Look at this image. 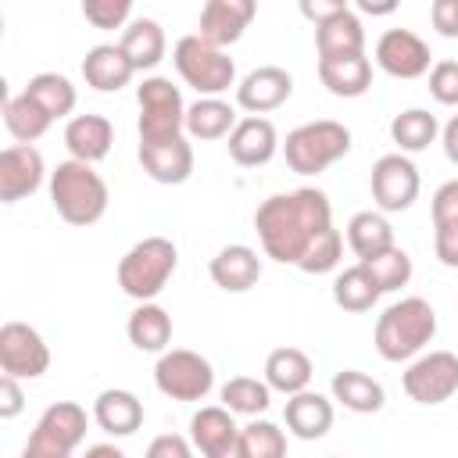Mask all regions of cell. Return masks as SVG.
<instances>
[{"instance_id":"6da1fadb","label":"cell","mask_w":458,"mask_h":458,"mask_svg":"<svg viewBox=\"0 0 458 458\" xmlns=\"http://www.w3.org/2000/svg\"><path fill=\"white\" fill-rule=\"evenodd\" d=\"M333 225L329 197L315 186H301L290 193H272L254 211V229L265 258L279 265H297L308 243Z\"/></svg>"},{"instance_id":"7a4b0ae2","label":"cell","mask_w":458,"mask_h":458,"mask_svg":"<svg viewBox=\"0 0 458 458\" xmlns=\"http://www.w3.org/2000/svg\"><path fill=\"white\" fill-rule=\"evenodd\" d=\"M437 336V311L426 297H401L376 318L372 344L383 361H411Z\"/></svg>"},{"instance_id":"3957f363","label":"cell","mask_w":458,"mask_h":458,"mask_svg":"<svg viewBox=\"0 0 458 458\" xmlns=\"http://www.w3.org/2000/svg\"><path fill=\"white\" fill-rule=\"evenodd\" d=\"M107 182L89 161L68 157L50 172V204L68 225H93L107 211Z\"/></svg>"},{"instance_id":"277c9868","label":"cell","mask_w":458,"mask_h":458,"mask_svg":"<svg viewBox=\"0 0 458 458\" xmlns=\"http://www.w3.org/2000/svg\"><path fill=\"white\" fill-rule=\"evenodd\" d=\"M179 250L168 236H143L118 261V286L132 301H154L175 276Z\"/></svg>"},{"instance_id":"5b68a950","label":"cell","mask_w":458,"mask_h":458,"mask_svg":"<svg viewBox=\"0 0 458 458\" xmlns=\"http://www.w3.org/2000/svg\"><path fill=\"white\" fill-rule=\"evenodd\" d=\"M347 150H351V129L333 118L304 122L293 132H286L283 143V157L297 175H318L340 157H347Z\"/></svg>"},{"instance_id":"8992f818","label":"cell","mask_w":458,"mask_h":458,"mask_svg":"<svg viewBox=\"0 0 458 458\" xmlns=\"http://www.w3.org/2000/svg\"><path fill=\"white\" fill-rule=\"evenodd\" d=\"M172 64H175L179 79L190 89H197L200 97H222L236 82V64L225 54V47H215L200 32H190L175 43Z\"/></svg>"},{"instance_id":"52a82bcc","label":"cell","mask_w":458,"mask_h":458,"mask_svg":"<svg viewBox=\"0 0 458 458\" xmlns=\"http://www.w3.org/2000/svg\"><path fill=\"white\" fill-rule=\"evenodd\" d=\"M86 429H89V415H86L82 404H75V401H54L39 415V422H36L32 437L25 440V451L21 454L25 458H68L86 440Z\"/></svg>"},{"instance_id":"ba28073f","label":"cell","mask_w":458,"mask_h":458,"mask_svg":"<svg viewBox=\"0 0 458 458\" xmlns=\"http://www.w3.org/2000/svg\"><path fill=\"white\" fill-rule=\"evenodd\" d=\"M136 104H140V140H165L186 129V104L179 86L165 75H147L136 86Z\"/></svg>"},{"instance_id":"9c48e42d","label":"cell","mask_w":458,"mask_h":458,"mask_svg":"<svg viewBox=\"0 0 458 458\" xmlns=\"http://www.w3.org/2000/svg\"><path fill=\"white\" fill-rule=\"evenodd\" d=\"M154 386L172 401H204L215 386V369L204 354L172 347L157 354L154 365Z\"/></svg>"},{"instance_id":"30bf717a","label":"cell","mask_w":458,"mask_h":458,"mask_svg":"<svg viewBox=\"0 0 458 458\" xmlns=\"http://www.w3.org/2000/svg\"><path fill=\"white\" fill-rule=\"evenodd\" d=\"M404 394L415 404H444L458 394V354L454 351H426L415 354L401 376Z\"/></svg>"},{"instance_id":"8fae6325","label":"cell","mask_w":458,"mask_h":458,"mask_svg":"<svg viewBox=\"0 0 458 458\" xmlns=\"http://www.w3.org/2000/svg\"><path fill=\"white\" fill-rule=\"evenodd\" d=\"M419 168L408 154H383L376 165H372V175H369V190H372V200L379 211L386 215H397V211H408L419 197Z\"/></svg>"},{"instance_id":"7c38bea8","label":"cell","mask_w":458,"mask_h":458,"mask_svg":"<svg viewBox=\"0 0 458 458\" xmlns=\"http://www.w3.org/2000/svg\"><path fill=\"white\" fill-rule=\"evenodd\" d=\"M0 369L18 379H39L50 369V347L29 322H4L0 326Z\"/></svg>"},{"instance_id":"4fadbf2b","label":"cell","mask_w":458,"mask_h":458,"mask_svg":"<svg viewBox=\"0 0 458 458\" xmlns=\"http://www.w3.org/2000/svg\"><path fill=\"white\" fill-rule=\"evenodd\" d=\"M429 43L411 29H386L376 39V64L390 79H422L429 72Z\"/></svg>"},{"instance_id":"5bb4252c","label":"cell","mask_w":458,"mask_h":458,"mask_svg":"<svg viewBox=\"0 0 458 458\" xmlns=\"http://www.w3.org/2000/svg\"><path fill=\"white\" fill-rule=\"evenodd\" d=\"M136 157L143 172L161 186H179L193 175V143L182 132L165 136V140H140Z\"/></svg>"},{"instance_id":"9a60e30c","label":"cell","mask_w":458,"mask_h":458,"mask_svg":"<svg viewBox=\"0 0 458 458\" xmlns=\"http://www.w3.org/2000/svg\"><path fill=\"white\" fill-rule=\"evenodd\" d=\"M47 165L32 143H11L0 150V200L18 204L43 186Z\"/></svg>"},{"instance_id":"2e32d148","label":"cell","mask_w":458,"mask_h":458,"mask_svg":"<svg viewBox=\"0 0 458 458\" xmlns=\"http://www.w3.org/2000/svg\"><path fill=\"white\" fill-rule=\"evenodd\" d=\"M190 440L204 458H240V426L225 404H208L193 411Z\"/></svg>"},{"instance_id":"e0dca14e","label":"cell","mask_w":458,"mask_h":458,"mask_svg":"<svg viewBox=\"0 0 458 458\" xmlns=\"http://www.w3.org/2000/svg\"><path fill=\"white\" fill-rule=\"evenodd\" d=\"M293 93V75L279 64H261L254 72H247L236 86V104L250 114H268L276 107H283Z\"/></svg>"},{"instance_id":"ac0fdd59","label":"cell","mask_w":458,"mask_h":458,"mask_svg":"<svg viewBox=\"0 0 458 458\" xmlns=\"http://www.w3.org/2000/svg\"><path fill=\"white\" fill-rule=\"evenodd\" d=\"M229 143V157L240 165V168H261L276 157L279 150V132L276 125L265 118V114H247L233 125V132L225 136Z\"/></svg>"},{"instance_id":"d6986e66","label":"cell","mask_w":458,"mask_h":458,"mask_svg":"<svg viewBox=\"0 0 458 458\" xmlns=\"http://www.w3.org/2000/svg\"><path fill=\"white\" fill-rule=\"evenodd\" d=\"M254 14H258V0H204L197 32L215 47H229L247 32Z\"/></svg>"},{"instance_id":"ffe728a7","label":"cell","mask_w":458,"mask_h":458,"mask_svg":"<svg viewBox=\"0 0 458 458\" xmlns=\"http://www.w3.org/2000/svg\"><path fill=\"white\" fill-rule=\"evenodd\" d=\"M136 75V64L122 50V43H97L82 57V79L97 93H118Z\"/></svg>"},{"instance_id":"44dd1931","label":"cell","mask_w":458,"mask_h":458,"mask_svg":"<svg viewBox=\"0 0 458 458\" xmlns=\"http://www.w3.org/2000/svg\"><path fill=\"white\" fill-rule=\"evenodd\" d=\"M208 272H211V283L218 290H225V293H247L261 279V258L247 243H229V247H222L211 258Z\"/></svg>"},{"instance_id":"7402d4cb","label":"cell","mask_w":458,"mask_h":458,"mask_svg":"<svg viewBox=\"0 0 458 458\" xmlns=\"http://www.w3.org/2000/svg\"><path fill=\"white\" fill-rule=\"evenodd\" d=\"M283 419H286V429L297 440H322L333 429V401L326 394L304 386V390L286 397Z\"/></svg>"},{"instance_id":"603a6c76","label":"cell","mask_w":458,"mask_h":458,"mask_svg":"<svg viewBox=\"0 0 458 458\" xmlns=\"http://www.w3.org/2000/svg\"><path fill=\"white\" fill-rule=\"evenodd\" d=\"M318 82L344 100L365 97L372 86V61L361 54H344V57H318Z\"/></svg>"},{"instance_id":"cb8c5ba5","label":"cell","mask_w":458,"mask_h":458,"mask_svg":"<svg viewBox=\"0 0 458 458\" xmlns=\"http://www.w3.org/2000/svg\"><path fill=\"white\" fill-rule=\"evenodd\" d=\"M93 422L107 433V437H132L143 426V401L132 390L122 386H107L97 394L93 401Z\"/></svg>"},{"instance_id":"d4e9b609","label":"cell","mask_w":458,"mask_h":458,"mask_svg":"<svg viewBox=\"0 0 458 458\" xmlns=\"http://www.w3.org/2000/svg\"><path fill=\"white\" fill-rule=\"evenodd\" d=\"M114 143V125L104 114H72L64 125V147L79 161H104Z\"/></svg>"},{"instance_id":"484cf974","label":"cell","mask_w":458,"mask_h":458,"mask_svg":"<svg viewBox=\"0 0 458 458\" xmlns=\"http://www.w3.org/2000/svg\"><path fill=\"white\" fill-rule=\"evenodd\" d=\"M329 390H333V401L344 404V408L354 411V415H376V411L386 404L383 383L372 379V376L361 372V369H340V372H333Z\"/></svg>"},{"instance_id":"4316f807","label":"cell","mask_w":458,"mask_h":458,"mask_svg":"<svg viewBox=\"0 0 458 458\" xmlns=\"http://www.w3.org/2000/svg\"><path fill=\"white\" fill-rule=\"evenodd\" d=\"M125 336H129V344L136 351L161 354L172 344V315L161 304H154V301H140V308L125 322Z\"/></svg>"},{"instance_id":"83f0119b","label":"cell","mask_w":458,"mask_h":458,"mask_svg":"<svg viewBox=\"0 0 458 458\" xmlns=\"http://www.w3.org/2000/svg\"><path fill=\"white\" fill-rule=\"evenodd\" d=\"M315 50H318V57L361 54L365 50V25H361V18L347 7V11L318 21L315 25Z\"/></svg>"},{"instance_id":"f1b7e54d","label":"cell","mask_w":458,"mask_h":458,"mask_svg":"<svg viewBox=\"0 0 458 458\" xmlns=\"http://www.w3.org/2000/svg\"><path fill=\"white\" fill-rule=\"evenodd\" d=\"M122 50L129 54V61L136 64V72H150L165 61V50H168V39H165V29L154 21V18H132L122 32Z\"/></svg>"},{"instance_id":"f546056e","label":"cell","mask_w":458,"mask_h":458,"mask_svg":"<svg viewBox=\"0 0 458 458\" xmlns=\"http://www.w3.org/2000/svg\"><path fill=\"white\" fill-rule=\"evenodd\" d=\"M311 358L301 351V347H276L268 358H265V383L276 390V394H297L311 383Z\"/></svg>"},{"instance_id":"4dcf8cb0","label":"cell","mask_w":458,"mask_h":458,"mask_svg":"<svg viewBox=\"0 0 458 458\" xmlns=\"http://www.w3.org/2000/svg\"><path fill=\"white\" fill-rule=\"evenodd\" d=\"M236 107L225 104L222 97H200L186 107V132L193 140H222L236 125Z\"/></svg>"},{"instance_id":"1f68e13d","label":"cell","mask_w":458,"mask_h":458,"mask_svg":"<svg viewBox=\"0 0 458 458\" xmlns=\"http://www.w3.org/2000/svg\"><path fill=\"white\" fill-rule=\"evenodd\" d=\"M50 114L43 111V104L32 93H18V97H4V125L18 143H36L47 129H50Z\"/></svg>"},{"instance_id":"d6a6232c","label":"cell","mask_w":458,"mask_h":458,"mask_svg":"<svg viewBox=\"0 0 458 458\" xmlns=\"http://www.w3.org/2000/svg\"><path fill=\"white\" fill-rule=\"evenodd\" d=\"M379 297H383V290H379V283L372 279V272H369L361 261L351 265V268H344V272L333 279V301H336V308H344V311H354V315L372 311Z\"/></svg>"},{"instance_id":"836d02e7","label":"cell","mask_w":458,"mask_h":458,"mask_svg":"<svg viewBox=\"0 0 458 458\" xmlns=\"http://www.w3.org/2000/svg\"><path fill=\"white\" fill-rule=\"evenodd\" d=\"M437 136H440L437 114H429L426 107H408V111L394 114V122H390V140L397 143L401 154H419V150H426Z\"/></svg>"},{"instance_id":"e575fe53","label":"cell","mask_w":458,"mask_h":458,"mask_svg":"<svg viewBox=\"0 0 458 458\" xmlns=\"http://www.w3.org/2000/svg\"><path fill=\"white\" fill-rule=\"evenodd\" d=\"M347 243L358 258H369L394 243V225L386 222V211H358L347 222Z\"/></svg>"},{"instance_id":"d590c367","label":"cell","mask_w":458,"mask_h":458,"mask_svg":"<svg viewBox=\"0 0 458 458\" xmlns=\"http://www.w3.org/2000/svg\"><path fill=\"white\" fill-rule=\"evenodd\" d=\"M25 93H32L54 122H57V118H68V114L75 111V100H79L72 79H68V75H57V72H39V75H32L29 86H25Z\"/></svg>"},{"instance_id":"8d00e7d4","label":"cell","mask_w":458,"mask_h":458,"mask_svg":"<svg viewBox=\"0 0 458 458\" xmlns=\"http://www.w3.org/2000/svg\"><path fill=\"white\" fill-rule=\"evenodd\" d=\"M222 404L233 415H265L272 404V386L254 376H233L222 383Z\"/></svg>"},{"instance_id":"74e56055","label":"cell","mask_w":458,"mask_h":458,"mask_svg":"<svg viewBox=\"0 0 458 458\" xmlns=\"http://www.w3.org/2000/svg\"><path fill=\"white\" fill-rule=\"evenodd\" d=\"M358 261L372 272V279L379 283L383 293H394V290L408 286V279H411V258L397 243H390V247H383V250H376L369 258H358Z\"/></svg>"},{"instance_id":"f35d334b","label":"cell","mask_w":458,"mask_h":458,"mask_svg":"<svg viewBox=\"0 0 458 458\" xmlns=\"http://www.w3.org/2000/svg\"><path fill=\"white\" fill-rule=\"evenodd\" d=\"M286 454V433L268 422V419H258L240 426V458H283Z\"/></svg>"},{"instance_id":"ab89813d","label":"cell","mask_w":458,"mask_h":458,"mask_svg":"<svg viewBox=\"0 0 458 458\" xmlns=\"http://www.w3.org/2000/svg\"><path fill=\"white\" fill-rule=\"evenodd\" d=\"M340 254H344V236L329 225V229H322V233L308 243V250L301 254L297 268L308 272V276H322V272H333V268L340 265Z\"/></svg>"},{"instance_id":"60d3db41","label":"cell","mask_w":458,"mask_h":458,"mask_svg":"<svg viewBox=\"0 0 458 458\" xmlns=\"http://www.w3.org/2000/svg\"><path fill=\"white\" fill-rule=\"evenodd\" d=\"M132 4L136 0H82V18L100 32H114L129 25Z\"/></svg>"},{"instance_id":"b9f144b4","label":"cell","mask_w":458,"mask_h":458,"mask_svg":"<svg viewBox=\"0 0 458 458\" xmlns=\"http://www.w3.org/2000/svg\"><path fill=\"white\" fill-rule=\"evenodd\" d=\"M426 75H429V93H433V100L444 104V107H458V61L444 57V61H437Z\"/></svg>"},{"instance_id":"7bdbcfd3","label":"cell","mask_w":458,"mask_h":458,"mask_svg":"<svg viewBox=\"0 0 458 458\" xmlns=\"http://www.w3.org/2000/svg\"><path fill=\"white\" fill-rule=\"evenodd\" d=\"M429 215H433V225H458V179H447L437 186Z\"/></svg>"},{"instance_id":"ee69618b","label":"cell","mask_w":458,"mask_h":458,"mask_svg":"<svg viewBox=\"0 0 458 458\" xmlns=\"http://www.w3.org/2000/svg\"><path fill=\"white\" fill-rule=\"evenodd\" d=\"M190 451H193V440H186L179 433H161L150 440L147 458H190Z\"/></svg>"},{"instance_id":"f6af8a7d","label":"cell","mask_w":458,"mask_h":458,"mask_svg":"<svg viewBox=\"0 0 458 458\" xmlns=\"http://www.w3.org/2000/svg\"><path fill=\"white\" fill-rule=\"evenodd\" d=\"M429 21L444 39H458V0H433Z\"/></svg>"},{"instance_id":"bcb514c9","label":"cell","mask_w":458,"mask_h":458,"mask_svg":"<svg viewBox=\"0 0 458 458\" xmlns=\"http://www.w3.org/2000/svg\"><path fill=\"white\" fill-rule=\"evenodd\" d=\"M433 254L440 265L458 268V225H433Z\"/></svg>"},{"instance_id":"7dc6e473","label":"cell","mask_w":458,"mask_h":458,"mask_svg":"<svg viewBox=\"0 0 458 458\" xmlns=\"http://www.w3.org/2000/svg\"><path fill=\"white\" fill-rule=\"evenodd\" d=\"M21 408H25L21 383H18V376L4 372L0 376V419H14V415H21Z\"/></svg>"},{"instance_id":"c3c4849f","label":"cell","mask_w":458,"mask_h":458,"mask_svg":"<svg viewBox=\"0 0 458 458\" xmlns=\"http://www.w3.org/2000/svg\"><path fill=\"white\" fill-rule=\"evenodd\" d=\"M297 7H301V14H304L311 25H318V21H326V18L340 14V11H347L351 0H297Z\"/></svg>"},{"instance_id":"681fc988","label":"cell","mask_w":458,"mask_h":458,"mask_svg":"<svg viewBox=\"0 0 458 458\" xmlns=\"http://www.w3.org/2000/svg\"><path fill=\"white\" fill-rule=\"evenodd\" d=\"M440 143H444V154L451 165H458V114L447 118V125L440 129Z\"/></svg>"},{"instance_id":"f907efd6","label":"cell","mask_w":458,"mask_h":458,"mask_svg":"<svg viewBox=\"0 0 458 458\" xmlns=\"http://www.w3.org/2000/svg\"><path fill=\"white\" fill-rule=\"evenodd\" d=\"M354 7H358L361 14H372V18H386V14H394V11L401 7V0H354Z\"/></svg>"},{"instance_id":"816d5d0a","label":"cell","mask_w":458,"mask_h":458,"mask_svg":"<svg viewBox=\"0 0 458 458\" xmlns=\"http://www.w3.org/2000/svg\"><path fill=\"white\" fill-rule=\"evenodd\" d=\"M86 454H93V458H122V447H114V444H93V447H86Z\"/></svg>"}]
</instances>
